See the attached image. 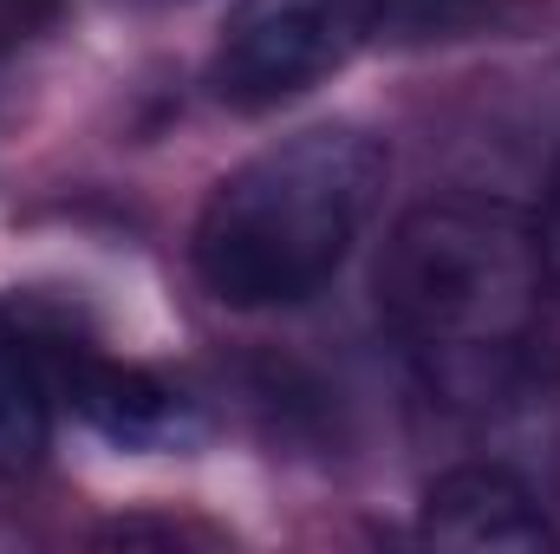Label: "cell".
Segmentation results:
<instances>
[{
    "instance_id": "7",
    "label": "cell",
    "mask_w": 560,
    "mask_h": 554,
    "mask_svg": "<svg viewBox=\"0 0 560 554\" xmlns=\"http://www.w3.org/2000/svg\"><path fill=\"white\" fill-rule=\"evenodd\" d=\"M535 235H541V262H548V287L560 293V170L541 196V216H535Z\"/></svg>"
},
{
    "instance_id": "4",
    "label": "cell",
    "mask_w": 560,
    "mask_h": 554,
    "mask_svg": "<svg viewBox=\"0 0 560 554\" xmlns=\"http://www.w3.org/2000/svg\"><path fill=\"white\" fill-rule=\"evenodd\" d=\"M418 535L430 549L463 554H555L560 529L548 503L502 463H456L430 483L418 516Z\"/></svg>"
},
{
    "instance_id": "5",
    "label": "cell",
    "mask_w": 560,
    "mask_h": 554,
    "mask_svg": "<svg viewBox=\"0 0 560 554\" xmlns=\"http://www.w3.org/2000/svg\"><path fill=\"white\" fill-rule=\"evenodd\" d=\"M33 353H39L46 385L66 392L72 412L85 424H98L112 443H163V437H176L183 405H176V392L156 372L98 359V353H85L72 339H33Z\"/></svg>"
},
{
    "instance_id": "3",
    "label": "cell",
    "mask_w": 560,
    "mask_h": 554,
    "mask_svg": "<svg viewBox=\"0 0 560 554\" xmlns=\"http://www.w3.org/2000/svg\"><path fill=\"white\" fill-rule=\"evenodd\" d=\"M378 20L385 0H235L209 53V85L229 112H280L346 72Z\"/></svg>"
},
{
    "instance_id": "2",
    "label": "cell",
    "mask_w": 560,
    "mask_h": 554,
    "mask_svg": "<svg viewBox=\"0 0 560 554\" xmlns=\"http://www.w3.org/2000/svg\"><path fill=\"white\" fill-rule=\"evenodd\" d=\"M385 170V143L359 125H306L275 138L209 189L189 235L196 280L242 313L313 300L365 235Z\"/></svg>"
},
{
    "instance_id": "6",
    "label": "cell",
    "mask_w": 560,
    "mask_h": 554,
    "mask_svg": "<svg viewBox=\"0 0 560 554\" xmlns=\"http://www.w3.org/2000/svg\"><path fill=\"white\" fill-rule=\"evenodd\" d=\"M46 443H52V385L39 372L33 339L0 307V470L7 476L33 470L46 457Z\"/></svg>"
},
{
    "instance_id": "1",
    "label": "cell",
    "mask_w": 560,
    "mask_h": 554,
    "mask_svg": "<svg viewBox=\"0 0 560 554\" xmlns=\"http://www.w3.org/2000/svg\"><path fill=\"white\" fill-rule=\"evenodd\" d=\"M535 216L495 196H430L378 255V313L443 405H502L548 307Z\"/></svg>"
}]
</instances>
